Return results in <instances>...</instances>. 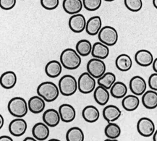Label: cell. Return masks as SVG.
<instances>
[{
  "label": "cell",
  "mask_w": 157,
  "mask_h": 141,
  "mask_svg": "<svg viewBox=\"0 0 157 141\" xmlns=\"http://www.w3.org/2000/svg\"><path fill=\"white\" fill-rule=\"evenodd\" d=\"M81 62V56L75 49L67 48L62 51L60 55V63L62 67L70 70H76L80 67Z\"/></svg>",
  "instance_id": "obj_1"
},
{
  "label": "cell",
  "mask_w": 157,
  "mask_h": 141,
  "mask_svg": "<svg viewBox=\"0 0 157 141\" xmlns=\"http://www.w3.org/2000/svg\"><path fill=\"white\" fill-rule=\"evenodd\" d=\"M37 94L46 102H53L59 97V88L53 82H43L38 86Z\"/></svg>",
  "instance_id": "obj_2"
},
{
  "label": "cell",
  "mask_w": 157,
  "mask_h": 141,
  "mask_svg": "<svg viewBox=\"0 0 157 141\" xmlns=\"http://www.w3.org/2000/svg\"><path fill=\"white\" fill-rule=\"evenodd\" d=\"M7 109L12 116L16 118H23L28 114V102L22 97H14L10 100Z\"/></svg>",
  "instance_id": "obj_3"
},
{
  "label": "cell",
  "mask_w": 157,
  "mask_h": 141,
  "mask_svg": "<svg viewBox=\"0 0 157 141\" xmlns=\"http://www.w3.org/2000/svg\"><path fill=\"white\" fill-rule=\"evenodd\" d=\"M59 93L64 96H71L78 90V82L76 78L71 74L62 76L58 83Z\"/></svg>",
  "instance_id": "obj_4"
},
{
  "label": "cell",
  "mask_w": 157,
  "mask_h": 141,
  "mask_svg": "<svg viewBox=\"0 0 157 141\" xmlns=\"http://www.w3.org/2000/svg\"><path fill=\"white\" fill-rule=\"evenodd\" d=\"M98 38L100 42L107 46H113L117 43L119 34L116 28L110 25H106L101 28L98 33Z\"/></svg>",
  "instance_id": "obj_5"
},
{
  "label": "cell",
  "mask_w": 157,
  "mask_h": 141,
  "mask_svg": "<svg viewBox=\"0 0 157 141\" xmlns=\"http://www.w3.org/2000/svg\"><path fill=\"white\" fill-rule=\"evenodd\" d=\"M78 82V90L82 94H89L95 89L96 81L88 72H83L80 75Z\"/></svg>",
  "instance_id": "obj_6"
},
{
  "label": "cell",
  "mask_w": 157,
  "mask_h": 141,
  "mask_svg": "<svg viewBox=\"0 0 157 141\" xmlns=\"http://www.w3.org/2000/svg\"><path fill=\"white\" fill-rule=\"evenodd\" d=\"M86 69L92 77L98 79L106 72V66L102 59L93 58L88 62Z\"/></svg>",
  "instance_id": "obj_7"
},
{
  "label": "cell",
  "mask_w": 157,
  "mask_h": 141,
  "mask_svg": "<svg viewBox=\"0 0 157 141\" xmlns=\"http://www.w3.org/2000/svg\"><path fill=\"white\" fill-rule=\"evenodd\" d=\"M137 130L138 133L145 138H149L152 136L156 130V126L154 122L148 117H142L138 121Z\"/></svg>",
  "instance_id": "obj_8"
},
{
  "label": "cell",
  "mask_w": 157,
  "mask_h": 141,
  "mask_svg": "<svg viewBox=\"0 0 157 141\" xmlns=\"http://www.w3.org/2000/svg\"><path fill=\"white\" fill-rule=\"evenodd\" d=\"M129 88L132 94L137 96H140L147 90V82L141 76H134L130 80Z\"/></svg>",
  "instance_id": "obj_9"
},
{
  "label": "cell",
  "mask_w": 157,
  "mask_h": 141,
  "mask_svg": "<svg viewBox=\"0 0 157 141\" xmlns=\"http://www.w3.org/2000/svg\"><path fill=\"white\" fill-rule=\"evenodd\" d=\"M68 25L71 31L75 33H80L86 29V20L83 15L80 13L72 15L70 17Z\"/></svg>",
  "instance_id": "obj_10"
},
{
  "label": "cell",
  "mask_w": 157,
  "mask_h": 141,
  "mask_svg": "<svg viewBox=\"0 0 157 141\" xmlns=\"http://www.w3.org/2000/svg\"><path fill=\"white\" fill-rule=\"evenodd\" d=\"M9 132L15 137H21L25 133L28 124L23 118H16L12 120L9 124Z\"/></svg>",
  "instance_id": "obj_11"
},
{
  "label": "cell",
  "mask_w": 157,
  "mask_h": 141,
  "mask_svg": "<svg viewBox=\"0 0 157 141\" xmlns=\"http://www.w3.org/2000/svg\"><path fill=\"white\" fill-rule=\"evenodd\" d=\"M59 112L61 121L65 123L71 122L75 119L76 111L71 104H63L59 106Z\"/></svg>",
  "instance_id": "obj_12"
},
{
  "label": "cell",
  "mask_w": 157,
  "mask_h": 141,
  "mask_svg": "<svg viewBox=\"0 0 157 141\" xmlns=\"http://www.w3.org/2000/svg\"><path fill=\"white\" fill-rule=\"evenodd\" d=\"M135 61L141 67H149L154 61V56L148 50L140 49L135 54Z\"/></svg>",
  "instance_id": "obj_13"
},
{
  "label": "cell",
  "mask_w": 157,
  "mask_h": 141,
  "mask_svg": "<svg viewBox=\"0 0 157 141\" xmlns=\"http://www.w3.org/2000/svg\"><path fill=\"white\" fill-rule=\"evenodd\" d=\"M44 123H45L49 128H55L59 124L61 119L57 110L54 109H49L44 112L42 116Z\"/></svg>",
  "instance_id": "obj_14"
},
{
  "label": "cell",
  "mask_w": 157,
  "mask_h": 141,
  "mask_svg": "<svg viewBox=\"0 0 157 141\" xmlns=\"http://www.w3.org/2000/svg\"><path fill=\"white\" fill-rule=\"evenodd\" d=\"M49 128L44 122H38L34 124L32 129V135L38 141H44L49 138Z\"/></svg>",
  "instance_id": "obj_15"
},
{
  "label": "cell",
  "mask_w": 157,
  "mask_h": 141,
  "mask_svg": "<svg viewBox=\"0 0 157 141\" xmlns=\"http://www.w3.org/2000/svg\"><path fill=\"white\" fill-rule=\"evenodd\" d=\"M46 107V101L39 96H34L30 98L28 101L29 111L33 114H41Z\"/></svg>",
  "instance_id": "obj_16"
},
{
  "label": "cell",
  "mask_w": 157,
  "mask_h": 141,
  "mask_svg": "<svg viewBox=\"0 0 157 141\" xmlns=\"http://www.w3.org/2000/svg\"><path fill=\"white\" fill-rule=\"evenodd\" d=\"M102 28L101 18L99 16H93L86 21V31L88 35L96 36L98 35L101 28Z\"/></svg>",
  "instance_id": "obj_17"
},
{
  "label": "cell",
  "mask_w": 157,
  "mask_h": 141,
  "mask_svg": "<svg viewBox=\"0 0 157 141\" xmlns=\"http://www.w3.org/2000/svg\"><path fill=\"white\" fill-rule=\"evenodd\" d=\"M17 81V74L13 71H7L0 76V85L3 88L10 90L15 86Z\"/></svg>",
  "instance_id": "obj_18"
},
{
  "label": "cell",
  "mask_w": 157,
  "mask_h": 141,
  "mask_svg": "<svg viewBox=\"0 0 157 141\" xmlns=\"http://www.w3.org/2000/svg\"><path fill=\"white\" fill-rule=\"evenodd\" d=\"M103 117L106 122H114L117 121L122 115L121 110L119 107L115 105H107L104 107L102 112Z\"/></svg>",
  "instance_id": "obj_19"
},
{
  "label": "cell",
  "mask_w": 157,
  "mask_h": 141,
  "mask_svg": "<svg viewBox=\"0 0 157 141\" xmlns=\"http://www.w3.org/2000/svg\"><path fill=\"white\" fill-rule=\"evenodd\" d=\"M90 54L94 58L104 60L109 55V46L102 44L101 42H96L94 45H92Z\"/></svg>",
  "instance_id": "obj_20"
},
{
  "label": "cell",
  "mask_w": 157,
  "mask_h": 141,
  "mask_svg": "<svg viewBox=\"0 0 157 141\" xmlns=\"http://www.w3.org/2000/svg\"><path fill=\"white\" fill-rule=\"evenodd\" d=\"M82 116L86 122L94 123L99 119L100 112L95 106H86L82 111Z\"/></svg>",
  "instance_id": "obj_21"
},
{
  "label": "cell",
  "mask_w": 157,
  "mask_h": 141,
  "mask_svg": "<svg viewBox=\"0 0 157 141\" xmlns=\"http://www.w3.org/2000/svg\"><path fill=\"white\" fill-rule=\"evenodd\" d=\"M62 7L66 13L72 15L80 13L83 6L82 0H63Z\"/></svg>",
  "instance_id": "obj_22"
},
{
  "label": "cell",
  "mask_w": 157,
  "mask_h": 141,
  "mask_svg": "<svg viewBox=\"0 0 157 141\" xmlns=\"http://www.w3.org/2000/svg\"><path fill=\"white\" fill-rule=\"evenodd\" d=\"M93 92L94 100L98 105L105 106L108 104L110 98V93L107 89L98 86L95 88Z\"/></svg>",
  "instance_id": "obj_23"
},
{
  "label": "cell",
  "mask_w": 157,
  "mask_h": 141,
  "mask_svg": "<svg viewBox=\"0 0 157 141\" xmlns=\"http://www.w3.org/2000/svg\"><path fill=\"white\" fill-rule=\"evenodd\" d=\"M142 104L148 109H155L157 107V91L146 90L142 95Z\"/></svg>",
  "instance_id": "obj_24"
},
{
  "label": "cell",
  "mask_w": 157,
  "mask_h": 141,
  "mask_svg": "<svg viewBox=\"0 0 157 141\" xmlns=\"http://www.w3.org/2000/svg\"><path fill=\"white\" fill-rule=\"evenodd\" d=\"M62 66L57 60L49 61L45 66V73L50 78H56L61 74Z\"/></svg>",
  "instance_id": "obj_25"
},
{
  "label": "cell",
  "mask_w": 157,
  "mask_h": 141,
  "mask_svg": "<svg viewBox=\"0 0 157 141\" xmlns=\"http://www.w3.org/2000/svg\"><path fill=\"white\" fill-rule=\"evenodd\" d=\"M140 105V99L138 96L134 94L125 96L122 98V106L127 112H133L138 108Z\"/></svg>",
  "instance_id": "obj_26"
},
{
  "label": "cell",
  "mask_w": 157,
  "mask_h": 141,
  "mask_svg": "<svg viewBox=\"0 0 157 141\" xmlns=\"http://www.w3.org/2000/svg\"><path fill=\"white\" fill-rule=\"evenodd\" d=\"M117 69L121 72H128L132 68V61L131 57L126 54L119 55L115 60Z\"/></svg>",
  "instance_id": "obj_27"
},
{
  "label": "cell",
  "mask_w": 157,
  "mask_h": 141,
  "mask_svg": "<svg viewBox=\"0 0 157 141\" xmlns=\"http://www.w3.org/2000/svg\"><path fill=\"white\" fill-rule=\"evenodd\" d=\"M109 93L114 98H122L127 95L128 87L123 82L116 81L110 88Z\"/></svg>",
  "instance_id": "obj_28"
},
{
  "label": "cell",
  "mask_w": 157,
  "mask_h": 141,
  "mask_svg": "<svg viewBox=\"0 0 157 141\" xmlns=\"http://www.w3.org/2000/svg\"><path fill=\"white\" fill-rule=\"evenodd\" d=\"M92 50V44L90 41L86 39L80 40L76 44L75 51L78 52L80 56L86 57L90 55L91 53Z\"/></svg>",
  "instance_id": "obj_29"
},
{
  "label": "cell",
  "mask_w": 157,
  "mask_h": 141,
  "mask_svg": "<svg viewBox=\"0 0 157 141\" xmlns=\"http://www.w3.org/2000/svg\"><path fill=\"white\" fill-rule=\"evenodd\" d=\"M116 75L113 72H106L101 77L98 78L97 83L98 86H101L105 88L106 89L109 90L112 85L116 82Z\"/></svg>",
  "instance_id": "obj_30"
},
{
  "label": "cell",
  "mask_w": 157,
  "mask_h": 141,
  "mask_svg": "<svg viewBox=\"0 0 157 141\" xmlns=\"http://www.w3.org/2000/svg\"><path fill=\"white\" fill-rule=\"evenodd\" d=\"M85 135L83 131L78 127H72L67 130L66 133L67 141H84Z\"/></svg>",
  "instance_id": "obj_31"
},
{
  "label": "cell",
  "mask_w": 157,
  "mask_h": 141,
  "mask_svg": "<svg viewBox=\"0 0 157 141\" xmlns=\"http://www.w3.org/2000/svg\"><path fill=\"white\" fill-rule=\"evenodd\" d=\"M104 134L107 138L117 139L121 135V128L117 124L109 122L104 129Z\"/></svg>",
  "instance_id": "obj_32"
},
{
  "label": "cell",
  "mask_w": 157,
  "mask_h": 141,
  "mask_svg": "<svg viewBox=\"0 0 157 141\" xmlns=\"http://www.w3.org/2000/svg\"><path fill=\"white\" fill-rule=\"evenodd\" d=\"M124 3L127 9L133 13L139 12L143 7L142 0H124Z\"/></svg>",
  "instance_id": "obj_33"
},
{
  "label": "cell",
  "mask_w": 157,
  "mask_h": 141,
  "mask_svg": "<svg viewBox=\"0 0 157 141\" xmlns=\"http://www.w3.org/2000/svg\"><path fill=\"white\" fill-rule=\"evenodd\" d=\"M82 6L86 10L94 12L98 10L102 4V0H82Z\"/></svg>",
  "instance_id": "obj_34"
},
{
  "label": "cell",
  "mask_w": 157,
  "mask_h": 141,
  "mask_svg": "<svg viewBox=\"0 0 157 141\" xmlns=\"http://www.w3.org/2000/svg\"><path fill=\"white\" fill-rule=\"evenodd\" d=\"M42 7L47 10H54L59 5V0H40Z\"/></svg>",
  "instance_id": "obj_35"
},
{
  "label": "cell",
  "mask_w": 157,
  "mask_h": 141,
  "mask_svg": "<svg viewBox=\"0 0 157 141\" xmlns=\"http://www.w3.org/2000/svg\"><path fill=\"white\" fill-rule=\"evenodd\" d=\"M17 0H0V7L4 10H10L15 7Z\"/></svg>",
  "instance_id": "obj_36"
},
{
  "label": "cell",
  "mask_w": 157,
  "mask_h": 141,
  "mask_svg": "<svg viewBox=\"0 0 157 141\" xmlns=\"http://www.w3.org/2000/svg\"><path fill=\"white\" fill-rule=\"evenodd\" d=\"M148 87L150 88L151 90L157 91V73L154 72L151 74L148 78Z\"/></svg>",
  "instance_id": "obj_37"
},
{
  "label": "cell",
  "mask_w": 157,
  "mask_h": 141,
  "mask_svg": "<svg viewBox=\"0 0 157 141\" xmlns=\"http://www.w3.org/2000/svg\"><path fill=\"white\" fill-rule=\"evenodd\" d=\"M0 141H14L11 137L7 135L0 136Z\"/></svg>",
  "instance_id": "obj_38"
},
{
  "label": "cell",
  "mask_w": 157,
  "mask_h": 141,
  "mask_svg": "<svg viewBox=\"0 0 157 141\" xmlns=\"http://www.w3.org/2000/svg\"><path fill=\"white\" fill-rule=\"evenodd\" d=\"M151 64H152L153 70H154V72H156L157 73V58L154 59V61H153Z\"/></svg>",
  "instance_id": "obj_39"
},
{
  "label": "cell",
  "mask_w": 157,
  "mask_h": 141,
  "mask_svg": "<svg viewBox=\"0 0 157 141\" xmlns=\"http://www.w3.org/2000/svg\"><path fill=\"white\" fill-rule=\"evenodd\" d=\"M4 124H5V120H4L3 116L0 114V130L3 128Z\"/></svg>",
  "instance_id": "obj_40"
},
{
  "label": "cell",
  "mask_w": 157,
  "mask_h": 141,
  "mask_svg": "<svg viewBox=\"0 0 157 141\" xmlns=\"http://www.w3.org/2000/svg\"><path fill=\"white\" fill-rule=\"evenodd\" d=\"M23 141H38V140L34 138L33 137V138H32V137H27V138H25Z\"/></svg>",
  "instance_id": "obj_41"
},
{
  "label": "cell",
  "mask_w": 157,
  "mask_h": 141,
  "mask_svg": "<svg viewBox=\"0 0 157 141\" xmlns=\"http://www.w3.org/2000/svg\"><path fill=\"white\" fill-rule=\"evenodd\" d=\"M153 136V140L154 141H157V131L155 130V132H154V134L152 135Z\"/></svg>",
  "instance_id": "obj_42"
},
{
  "label": "cell",
  "mask_w": 157,
  "mask_h": 141,
  "mask_svg": "<svg viewBox=\"0 0 157 141\" xmlns=\"http://www.w3.org/2000/svg\"><path fill=\"white\" fill-rule=\"evenodd\" d=\"M153 5L156 9H157V0H153Z\"/></svg>",
  "instance_id": "obj_43"
},
{
  "label": "cell",
  "mask_w": 157,
  "mask_h": 141,
  "mask_svg": "<svg viewBox=\"0 0 157 141\" xmlns=\"http://www.w3.org/2000/svg\"><path fill=\"white\" fill-rule=\"evenodd\" d=\"M104 141H119L117 139H109V138H107V139H106L105 140H104Z\"/></svg>",
  "instance_id": "obj_44"
},
{
  "label": "cell",
  "mask_w": 157,
  "mask_h": 141,
  "mask_svg": "<svg viewBox=\"0 0 157 141\" xmlns=\"http://www.w3.org/2000/svg\"><path fill=\"white\" fill-rule=\"evenodd\" d=\"M48 141H61L60 140H59V139H56V138H52V139H50V140H49Z\"/></svg>",
  "instance_id": "obj_45"
},
{
  "label": "cell",
  "mask_w": 157,
  "mask_h": 141,
  "mask_svg": "<svg viewBox=\"0 0 157 141\" xmlns=\"http://www.w3.org/2000/svg\"><path fill=\"white\" fill-rule=\"evenodd\" d=\"M104 1L109 2H113V1H114V0H104Z\"/></svg>",
  "instance_id": "obj_46"
}]
</instances>
